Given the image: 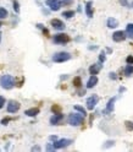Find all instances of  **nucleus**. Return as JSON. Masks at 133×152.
Returning a JSON list of instances; mask_svg holds the SVG:
<instances>
[{"label":"nucleus","mask_w":133,"mask_h":152,"mask_svg":"<svg viewBox=\"0 0 133 152\" xmlns=\"http://www.w3.org/2000/svg\"><path fill=\"white\" fill-rule=\"evenodd\" d=\"M0 85L5 90H11L15 86V77L11 75H3L0 77Z\"/></svg>","instance_id":"1"},{"label":"nucleus","mask_w":133,"mask_h":152,"mask_svg":"<svg viewBox=\"0 0 133 152\" xmlns=\"http://www.w3.org/2000/svg\"><path fill=\"white\" fill-rule=\"evenodd\" d=\"M84 122V116L83 114H77L72 113L68 116V124L72 126H80L81 124H83Z\"/></svg>","instance_id":"2"},{"label":"nucleus","mask_w":133,"mask_h":152,"mask_svg":"<svg viewBox=\"0 0 133 152\" xmlns=\"http://www.w3.org/2000/svg\"><path fill=\"white\" fill-rule=\"evenodd\" d=\"M71 59V54L67 52H59L53 55V61L55 63H65Z\"/></svg>","instance_id":"3"},{"label":"nucleus","mask_w":133,"mask_h":152,"mask_svg":"<svg viewBox=\"0 0 133 152\" xmlns=\"http://www.w3.org/2000/svg\"><path fill=\"white\" fill-rule=\"evenodd\" d=\"M70 41H71L70 36L66 33H57L54 36V42L57 44H65V43H68Z\"/></svg>","instance_id":"4"},{"label":"nucleus","mask_w":133,"mask_h":152,"mask_svg":"<svg viewBox=\"0 0 133 152\" xmlns=\"http://www.w3.org/2000/svg\"><path fill=\"white\" fill-rule=\"evenodd\" d=\"M71 144H72V140H70V139H61V140H55L53 146L55 147V150H57V149H63V147L70 146Z\"/></svg>","instance_id":"5"},{"label":"nucleus","mask_w":133,"mask_h":152,"mask_svg":"<svg viewBox=\"0 0 133 152\" xmlns=\"http://www.w3.org/2000/svg\"><path fill=\"white\" fill-rule=\"evenodd\" d=\"M45 4H47V6L50 9V10H53V11L60 10V7L62 6L61 0H47Z\"/></svg>","instance_id":"6"},{"label":"nucleus","mask_w":133,"mask_h":152,"mask_svg":"<svg viewBox=\"0 0 133 152\" xmlns=\"http://www.w3.org/2000/svg\"><path fill=\"white\" fill-rule=\"evenodd\" d=\"M20 107H21L20 102L11 99V101H9V104H7V112L9 113H17Z\"/></svg>","instance_id":"7"},{"label":"nucleus","mask_w":133,"mask_h":152,"mask_svg":"<svg viewBox=\"0 0 133 152\" xmlns=\"http://www.w3.org/2000/svg\"><path fill=\"white\" fill-rule=\"evenodd\" d=\"M98 102H99V97L97 95L90 96V97L87 99V108H88L89 110H93L95 108V105L98 104Z\"/></svg>","instance_id":"8"},{"label":"nucleus","mask_w":133,"mask_h":152,"mask_svg":"<svg viewBox=\"0 0 133 152\" xmlns=\"http://www.w3.org/2000/svg\"><path fill=\"white\" fill-rule=\"evenodd\" d=\"M126 38H127V36L123 31H116L112 33V39H114V42H116V43L123 42Z\"/></svg>","instance_id":"9"},{"label":"nucleus","mask_w":133,"mask_h":152,"mask_svg":"<svg viewBox=\"0 0 133 152\" xmlns=\"http://www.w3.org/2000/svg\"><path fill=\"white\" fill-rule=\"evenodd\" d=\"M50 25H51L55 30H59V31H62L63 28H65V24L59 20V18H53L51 21H50Z\"/></svg>","instance_id":"10"},{"label":"nucleus","mask_w":133,"mask_h":152,"mask_svg":"<svg viewBox=\"0 0 133 152\" xmlns=\"http://www.w3.org/2000/svg\"><path fill=\"white\" fill-rule=\"evenodd\" d=\"M62 119H63V114H61V113L54 114V116L50 118V124H51V125H59Z\"/></svg>","instance_id":"11"},{"label":"nucleus","mask_w":133,"mask_h":152,"mask_svg":"<svg viewBox=\"0 0 133 152\" xmlns=\"http://www.w3.org/2000/svg\"><path fill=\"white\" fill-rule=\"evenodd\" d=\"M98 84V77L97 75H92L89 77V80L88 82H87V88H93V87Z\"/></svg>","instance_id":"12"},{"label":"nucleus","mask_w":133,"mask_h":152,"mask_svg":"<svg viewBox=\"0 0 133 152\" xmlns=\"http://www.w3.org/2000/svg\"><path fill=\"white\" fill-rule=\"evenodd\" d=\"M102 70V65L98 63V64H93V65L89 66V72L90 75H97V74Z\"/></svg>","instance_id":"13"},{"label":"nucleus","mask_w":133,"mask_h":152,"mask_svg":"<svg viewBox=\"0 0 133 152\" xmlns=\"http://www.w3.org/2000/svg\"><path fill=\"white\" fill-rule=\"evenodd\" d=\"M93 1H88L86 4V14H87V16H88L89 18L93 17Z\"/></svg>","instance_id":"14"},{"label":"nucleus","mask_w":133,"mask_h":152,"mask_svg":"<svg viewBox=\"0 0 133 152\" xmlns=\"http://www.w3.org/2000/svg\"><path fill=\"white\" fill-rule=\"evenodd\" d=\"M39 112H40L39 108L35 107V108H29V109H27L26 112H25V114H26L27 117H35V116H38V114H39Z\"/></svg>","instance_id":"15"},{"label":"nucleus","mask_w":133,"mask_h":152,"mask_svg":"<svg viewBox=\"0 0 133 152\" xmlns=\"http://www.w3.org/2000/svg\"><path fill=\"white\" fill-rule=\"evenodd\" d=\"M106 25H108L109 28H116V27L118 26V21L116 20L115 17H110V18H108Z\"/></svg>","instance_id":"16"},{"label":"nucleus","mask_w":133,"mask_h":152,"mask_svg":"<svg viewBox=\"0 0 133 152\" xmlns=\"http://www.w3.org/2000/svg\"><path fill=\"white\" fill-rule=\"evenodd\" d=\"M115 102H116V97H112L111 99L108 102V104H106V110L105 112H112L114 110V108H115Z\"/></svg>","instance_id":"17"},{"label":"nucleus","mask_w":133,"mask_h":152,"mask_svg":"<svg viewBox=\"0 0 133 152\" xmlns=\"http://www.w3.org/2000/svg\"><path fill=\"white\" fill-rule=\"evenodd\" d=\"M125 33H126L127 37H130V38H133V24H128V25H127Z\"/></svg>","instance_id":"18"},{"label":"nucleus","mask_w":133,"mask_h":152,"mask_svg":"<svg viewBox=\"0 0 133 152\" xmlns=\"http://www.w3.org/2000/svg\"><path fill=\"white\" fill-rule=\"evenodd\" d=\"M125 75L126 76H132L133 75V64H128L125 68Z\"/></svg>","instance_id":"19"},{"label":"nucleus","mask_w":133,"mask_h":152,"mask_svg":"<svg viewBox=\"0 0 133 152\" xmlns=\"http://www.w3.org/2000/svg\"><path fill=\"white\" fill-rule=\"evenodd\" d=\"M72 84H73V86H75V87H77V88H80V87L82 86V79H81L80 76H76L75 79H73Z\"/></svg>","instance_id":"20"},{"label":"nucleus","mask_w":133,"mask_h":152,"mask_svg":"<svg viewBox=\"0 0 133 152\" xmlns=\"http://www.w3.org/2000/svg\"><path fill=\"white\" fill-rule=\"evenodd\" d=\"M61 110H62V108H61L60 104H53V105H51V112H53L54 114L61 113Z\"/></svg>","instance_id":"21"},{"label":"nucleus","mask_w":133,"mask_h":152,"mask_svg":"<svg viewBox=\"0 0 133 152\" xmlns=\"http://www.w3.org/2000/svg\"><path fill=\"white\" fill-rule=\"evenodd\" d=\"M7 16H9V12L6 9L0 7V20H4V18H6Z\"/></svg>","instance_id":"22"},{"label":"nucleus","mask_w":133,"mask_h":152,"mask_svg":"<svg viewBox=\"0 0 133 152\" xmlns=\"http://www.w3.org/2000/svg\"><path fill=\"white\" fill-rule=\"evenodd\" d=\"M62 16H63V17H66V18H71V17L75 16V11H72V10L63 11V12H62Z\"/></svg>","instance_id":"23"},{"label":"nucleus","mask_w":133,"mask_h":152,"mask_svg":"<svg viewBox=\"0 0 133 152\" xmlns=\"http://www.w3.org/2000/svg\"><path fill=\"white\" fill-rule=\"evenodd\" d=\"M125 128H126L127 131H133V122L126 120V122H125Z\"/></svg>","instance_id":"24"},{"label":"nucleus","mask_w":133,"mask_h":152,"mask_svg":"<svg viewBox=\"0 0 133 152\" xmlns=\"http://www.w3.org/2000/svg\"><path fill=\"white\" fill-rule=\"evenodd\" d=\"M75 109H76V110H78V112H80L81 114H83V116H84V117L87 116V110H86V109H84L83 107H81V105H78V104H76V105H75Z\"/></svg>","instance_id":"25"},{"label":"nucleus","mask_w":133,"mask_h":152,"mask_svg":"<svg viewBox=\"0 0 133 152\" xmlns=\"http://www.w3.org/2000/svg\"><path fill=\"white\" fill-rule=\"evenodd\" d=\"M12 6H13V10H15L16 14L20 12V4H18L17 0H13L12 1Z\"/></svg>","instance_id":"26"},{"label":"nucleus","mask_w":133,"mask_h":152,"mask_svg":"<svg viewBox=\"0 0 133 152\" xmlns=\"http://www.w3.org/2000/svg\"><path fill=\"white\" fill-rule=\"evenodd\" d=\"M105 60H106V57H105V53H104V52H102V53H100V55H99V61H100V63H104Z\"/></svg>","instance_id":"27"},{"label":"nucleus","mask_w":133,"mask_h":152,"mask_svg":"<svg viewBox=\"0 0 133 152\" xmlns=\"http://www.w3.org/2000/svg\"><path fill=\"white\" fill-rule=\"evenodd\" d=\"M10 120H12V119L10 117H6V118H4L3 120H1V124H3V125H7V123L10 122Z\"/></svg>","instance_id":"28"},{"label":"nucleus","mask_w":133,"mask_h":152,"mask_svg":"<svg viewBox=\"0 0 133 152\" xmlns=\"http://www.w3.org/2000/svg\"><path fill=\"white\" fill-rule=\"evenodd\" d=\"M126 61H127V64H133V55H128L126 58Z\"/></svg>","instance_id":"29"},{"label":"nucleus","mask_w":133,"mask_h":152,"mask_svg":"<svg viewBox=\"0 0 133 152\" xmlns=\"http://www.w3.org/2000/svg\"><path fill=\"white\" fill-rule=\"evenodd\" d=\"M72 3L73 0H61V4H63V5H71Z\"/></svg>","instance_id":"30"},{"label":"nucleus","mask_w":133,"mask_h":152,"mask_svg":"<svg viewBox=\"0 0 133 152\" xmlns=\"http://www.w3.org/2000/svg\"><path fill=\"white\" fill-rule=\"evenodd\" d=\"M4 104H5V98H4L3 96H0V109L4 107Z\"/></svg>","instance_id":"31"},{"label":"nucleus","mask_w":133,"mask_h":152,"mask_svg":"<svg viewBox=\"0 0 133 152\" xmlns=\"http://www.w3.org/2000/svg\"><path fill=\"white\" fill-rule=\"evenodd\" d=\"M118 1H120V4H121V5L122 6H128V5H130V4H128V1H127V0H118Z\"/></svg>","instance_id":"32"},{"label":"nucleus","mask_w":133,"mask_h":152,"mask_svg":"<svg viewBox=\"0 0 133 152\" xmlns=\"http://www.w3.org/2000/svg\"><path fill=\"white\" fill-rule=\"evenodd\" d=\"M54 150H55V147H54L53 145L48 144V146H47V151H54Z\"/></svg>","instance_id":"33"},{"label":"nucleus","mask_w":133,"mask_h":152,"mask_svg":"<svg viewBox=\"0 0 133 152\" xmlns=\"http://www.w3.org/2000/svg\"><path fill=\"white\" fill-rule=\"evenodd\" d=\"M109 77H110V79H112V80H116V74L110 72V74H109Z\"/></svg>","instance_id":"34"},{"label":"nucleus","mask_w":133,"mask_h":152,"mask_svg":"<svg viewBox=\"0 0 133 152\" xmlns=\"http://www.w3.org/2000/svg\"><path fill=\"white\" fill-rule=\"evenodd\" d=\"M42 30H43V33L45 34V37H49V31H48L47 28H44V27H43Z\"/></svg>","instance_id":"35"},{"label":"nucleus","mask_w":133,"mask_h":152,"mask_svg":"<svg viewBox=\"0 0 133 152\" xmlns=\"http://www.w3.org/2000/svg\"><path fill=\"white\" fill-rule=\"evenodd\" d=\"M84 93H86V91H84V90L78 91V96H84Z\"/></svg>","instance_id":"36"},{"label":"nucleus","mask_w":133,"mask_h":152,"mask_svg":"<svg viewBox=\"0 0 133 152\" xmlns=\"http://www.w3.org/2000/svg\"><path fill=\"white\" fill-rule=\"evenodd\" d=\"M32 151H40V147L39 146H34L33 149H32Z\"/></svg>","instance_id":"37"},{"label":"nucleus","mask_w":133,"mask_h":152,"mask_svg":"<svg viewBox=\"0 0 133 152\" xmlns=\"http://www.w3.org/2000/svg\"><path fill=\"white\" fill-rule=\"evenodd\" d=\"M111 145H114V141H108V142H106V145H105V146L109 147V146H111Z\"/></svg>","instance_id":"38"},{"label":"nucleus","mask_w":133,"mask_h":152,"mask_svg":"<svg viewBox=\"0 0 133 152\" xmlns=\"http://www.w3.org/2000/svg\"><path fill=\"white\" fill-rule=\"evenodd\" d=\"M50 140L55 141V140H57V137H56V136H50Z\"/></svg>","instance_id":"39"},{"label":"nucleus","mask_w":133,"mask_h":152,"mask_svg":"<svg viewBox=\"0 0 133 152\" xmlns=\"http://www.w3.org/2000/svg\"><path fill=\"white\" fill-rule=\"evenodd\" d=\"M0 42H1V33H0Z\"/></svg>","instance_id":"40"},{"label":"nucleus","mask_w":133,"mask_h":152,"mask_svg":"<svg viewBox=\"0 0 133 152\" xmlns=\"http://www.w3.org/2000/svg\"><path fill=\"white\" fill-rule=\"evenodd\" d=\"M1 26H3V25H1V22H0V27H1Z\"/></svg>","instance_id":"41"},{"label":"nucleus","mask_w":133,"mask_h":152,"mask_svg":"<svg viewBox=\"0 0 133 152\" xmlns=\"http://www.w3.org/2000/svg\"><path fill=\"white\" fill-rule=\"evenodd\" d=\"M132 7H133V1H132Z\"/></svg>","instance_id":"42"}]
</instances>
